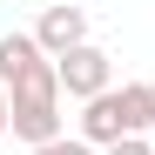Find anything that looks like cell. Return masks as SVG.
I'll return each mask as SVG.
<instances>
[{
  "mask_svg": "<svg viewBox=\"0 0 155 155\" xmlns=\"http://www.w3.org/2000/svg\"><path fill=\"white\" fill-rule=\"evenodd\" d=\"M27 155H101V148H88L81 135H61V142H47V148H27Z\"/></svg>",
  "mask_w": 155,
  "mask_h": 155,
  "instance_id": "obj_6",
  "label": "cell"
},
{
  "mask_svg": "<svg viewBox=\"0 0 155 155\" xmlns=\"http://www.w3.org/2000/svg\"><path fill=\"white\" fill-rule=\"evenodd\" d=\"M101 155H155V142H148V135H128V142H115V148H101Z\"/></svg>",
  "mask_w": 155,
  "mask_h": 155,
  "instance_id": "obj_7",
  "label": "cell"
},
{
  "mask_svg": "<svg viewBox=\"0 0 155 155\" xmlns=\"http://www.w3.org/2000/svg\"><path fill=\"white\" fill-rule=\"evenodd\" d=\"M7 108H14V121H7L14 142H27V148L61 142V74H54V61H41L34 74H20L7 88Z\"/></svg>",
  "mask_w": 155,
  "mask_h": 155,
  "instance_id": "obj_1",
  "label": "cell"
},
{
  "mask_svg": "<svg viewBox=\"0 0 155 155\" xmlns=\"http://www.w3.org/2000/svg\"><path fill=\"white\" fill-rule=\"evenodd\" d=\"M54 74H61V94L94 101V94H108V88H115V54L88 41V47H74V54H61V61H54Z\"/></svg>",
  "mask_w": 155,
  "mask_h": 155,
  "instance_id": "obj_3",
  "label": "cell"
},
{
  "mask_svg": "<svg viewBox=\"0 0 155 155\" xmlns=\"http://www.w3.org/2000/svg\"><path fill=\"white\" fill-rule=\"evenodd\" d=\"M148 128H155V115H148V81H121V88H108V94L81 101V142H88V148H115V142H128V135H148Z\"/></svg>",
  "mask_w": 155,
  "mask_h": 155,
  "instance_id": "obj_2",
  "label": "cell"
},
{
  "mask_svg": "<svg viewBox=\"0 0 155 155\" xmlns=\"http://www.w3.org/2000/svg\"><path fill=\"white\" fill-rule=\"evenodd\" d=\"M7 121H14V108H7V88H0V135H7Z\"/></svg>",
  "mask_w": 155,
  "mask_h": 155,
  "instance_id": "obj_8",
  "label": "cell"
},
{
  "mask_svg": "<svg viewBox=\"0 0 155 155\" xmlns=\"http://www.w3.org/2000/svg\"><path fill=\"white\" fill-rule=\"evenodd\" d=\"M148 115H155V81H148Z\"/></svg>",
  "mask_w": 155,
  "mask_h": 155,
  "instance_id": "obj_9",
  "label": "cell"
},
{
  "mask_svg": "<svg viewBox=\"0 0 155 155\" xmlns=\"http://www.w3.org/2000/svg\"><path fill=\"white\" fill-rule=\"evenodd\" d=\"M34 41H41L47 61H61V54H74V47H88V7H41Z\"/></svg>",
  "mask_w": 155,
  "mask_h": 155,
  "instance_id": "obj_4",
  "label": "cell"
},
{
  "mask_svg": "<svg viewBox=\"0 0 155 155\" xmlns=\"http://www.w3.org/2000/svg\"><path fill=\"white\" fill-rule=\"evenodd\" d=\"M47 54H41V41L34 34H0V88H14L20 74H34Z\"/></svg>",
  "mask_w": 155,
  "mask_h": 155,
  "instance_id": "obj_5",
  "label": "cell"
}]
</instances>
